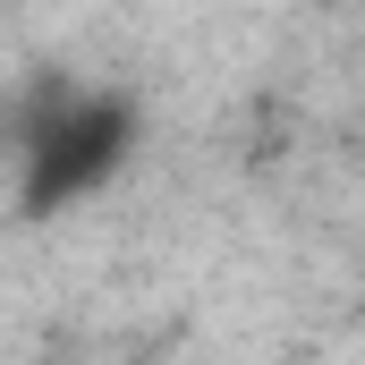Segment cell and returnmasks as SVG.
Instances as JSON below:
<instances>
[{
    "label": "cell",
    "instance_id": "6da1fadb",
    "mask_svg": "<svg viewBox=\"0 0 365 365\" xmlns=\"http://www.w3.org/2000/svg\"><path fill=\"white\" fill-rule=\"evenodd\" d=\"M0 145L17 153V212L51 221V212H68V204H86L93 187L119 179V162L136 153V102L110 93V86L43 77V86L17 93V110L0 119Z\"/></svg>",
    "mask_w": 365,
    "mask_h": 365
}]
</instances>
